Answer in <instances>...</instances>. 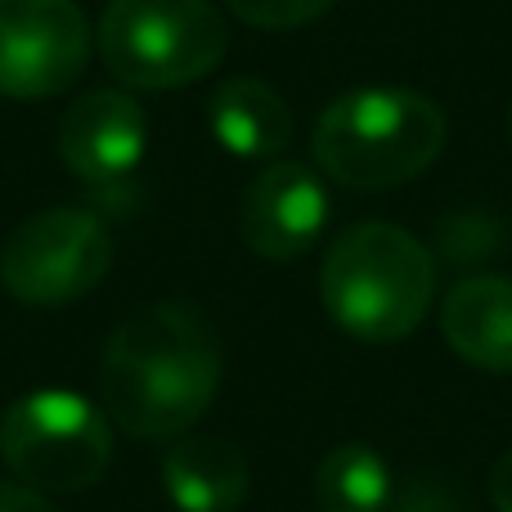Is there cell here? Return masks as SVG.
I'll use <instances>...</instances> for the list:
<instances>
[{
	"mask_svg": "<svg viewBox=\"0 0 512 512\" xmlns=\"http://www.w3.org/2000/svg\"><path fill=\"white\" fill-rule=\"evenodd\" d=\"M319 297L346 337L400 342L432 310L436 256L400 225H351L328 243L319 265Z\"/></svg>",
	"mask_w": 512,
	"mask_h": 512,
	"instance_id": "cell-2",
	"label": "cell"
},
{
	"mask_svg": "<svg viewBox=\"0 0 512 512\" xmlns=\"http://www.w3.org/2000/svg\"><path fill=\"white\" fill-rule=\"evenodd\" d=\"M396 512H459V504H454L441 486H409L405 495H400Z\"/></svg>",
	"mask_w": 512,
	"mask_h": 512,
	"instance_id": "cell-16",
	"label": "cell"
},
{
	"mask_svg": "<svg viewBox=\"0 0 512 512\" xmlns=\"http://www.w3.org/2000/svg\"><path fill=\"white\" fill-rule=\"evenodd\" d=\"M162 486L180 512H234L252 490V468L225 436L185 432L162 459Z\"/></svg>",
	"mask_w": 512,
	"mask_h": 512,
	"instance_id": "cell-10",
	"label": "cell"
},
{
	"mask_svg": "<svg viewBox=\"0 0 512 512\" xmlns=\"http://www.w3.org/2000/svg\"><path fill=\"white\" fill-rule=\"evenodd\" d=\"M221 387V337L189 301L131 315L104 346V414L140 441H176L212 409Z\"/></svg>",
	"mask_w": 512,
	"mask_h": 512,
	"instance_id": "cell-1",
	"label": "cell"
},
{
	"mask_svg": "<svg viewBox=\"0 0 512 512\" xmlns=\"http://www.w3.org/2000/svg\"><path fill=\"white\" fill-rule=\"evenodd\" d=\"M149 153V117L122 90H90L63 113L59 158L95 194L126 189Z\"/></svg>",
	"mask_w": 512,
	"mask_h": 512,
	"instance_id": "cell-8",
	"label": "cell"
},
{
	"mask_svg": "<svg viewBox=\"0 0 512 512\" xmlns=\"http://www.w3.org/2000/svg\"><path fill=\"white\" fill-rule=\"evenodd\" d=\"M441 328L459 360L486 373H512V279L472 274L454 283L441 306Z\"/></svg>",
	"mask_w": 512,
	"mask_h": 512,
	"instance_id": "cell-11",
	"label": "cell"
},
{
	"mask_svg": "<svg viewBox=\"0 0 512 512\" xmlns=\"http://www.w3.org/2000/svg\"><path fill=\"white\" fill-rule=\"evenodd\" d=\"M0 459L41 495H77L113 463V427L77 391H27L0 414Z\"/></svg>",
	"mask_w": 512,
	"mask_h": 512,
	"instance_id": "cell-5",
	"label": "cell"
},
{
	"mask_svg": "<svg viewBox=\"0 0 512 512\" xmlns=\"http://www.w3.org/2000/svg\"><path fill=\"white\" fill-rule=\"evenodd\" d=\"M315 499L319 512H387L396 504V481L373 445L342 441L319 463Z\"/></svg>",
	"mask_w": 512,
	"mask_h": 512,
	"instance_id": "cell-13",
	"label": "cell"
},
{
	"mask_svg": "<svg viewBox=\"0 0 512 512\" xmlns=\"http://www.w3.org/2000/svg\"><path fill=\"white\" fill-rule=\"evenodd\" d=\"M508 135H512V113H508Z\"/></svg>",
	"mask_w": 512,
	"mask_h": 512,
	"instance_id": "cell-18",
	"label": "cell"
},
{
	"mask_svg": "<svg viewBox=\"0 0 512 512\" xmlns=\"http://www.w3.org/2000/svg\"><path fill=\"white\" fill-rule=\"evenodd\" d=\"M328 225L324 180L301 162L274 158L248 185L239 207L243 243L265 261H297L319 243Z\"/></svg>",
	"mask_w": 512,
	"mask_h": 512,
	"instance_id": "cell-9",
	"label": "cell"
},
{
	"mask_svg": "<svg viewBox=\"0 0 512 512\" xmlns=\"http://www.w3.org/2000/svg\"><path fill=\"white\" fill-rule=\"evenodd\" d=\"M225 5H230V14H239L243 23L279 32V27L315 23V18H324L328 9L337 5V0H225Z\"/></svg>",
	"mask_w": 512,
	"mask_h": 512,
	"instance_id": "cell-14",
	"label": "cell"
},
{
	"mask_svg": "<svg viewBox=\"0 0 512 512\" xmlns=\"http://www.w3.org/2000/svg\"><path fill=\"white\" fill-rule=\"evenodd\" d=\"M90 23L77 0H0V95L50 99L90 63Z\"/></svg>",
	"mask_w": 512,
	"mask_h": 512,
	"instance_id": "cell-7",
	"label": "cell"
},
{
	"mask_svg": "<svg viewBox=\"0 0 512 512\" xmlns=\"http://www.w3.org/2000/svg\"><path fill=\"white\" fill-rule=\"evenodd\" d=\"M310 149L337 185L391 189L441 158L445 113L418 90L360 86L319 113Z\"/></svg>",
	"mask_w": 512,
	"mask_h": 512,
	"instance_id": "cell-3",
	"label": "cell"
},
{
	"mask_svg": "<svg viewBox=\"0 0 512 512\" xmlns=\"http://www.w3.org/2000/svg\"><path fill=\"white\" fill-rule=\"evenodd\" d=\"M490 504H495L499 512H512V450L499 454L495 468H490Z\"/></svg>",
	"mask_w": 512,
	"mask_h": 512,
	"instance_id": "cell-17",
	"label": "cell"
},
{
	"mask_svg": "<svg viewBox=\"0 0 512 512\" xmlns=\"http://www.w3.org/2000/svg\"><path fill=\"white\" fill-rule=\"evenodd\" d=\"M95 45L122 86L176 90L225 59V18L207 0H108Z\"/></svg>",
	"mask_w": 512,
	"mask_h": 512,
	"instance_id": "cell-4",
	"label": "cell"
},
{
	"mask_svg": "<svg viewBox=\"0 0 512 512\" xmlns=\"http://www.w3.org/2000/svg\"><path fill=\"white\" fill-rule=\"evenodd\" d=\"M0 512H54V504L41 495V490L23 486V481H0Z\"/></svg>",
	"mask_w": 512,
	"mask_h": 512,
	"instance_id": "cell-15",
	"label": "cell"
},
{
	"mask_svg": "<svg viewBox=\"0 0 512 512\" xmlns=\"http://www.w3.org/2000/svg\"><path fill=\"white\" fill-rule=\"evenodd\" d=\"M113 265V234L95 212L50 207L14 225L0 248V283L23 306H68L99 288Z\"/></svg>",
	"mask_w": 512,
	"mask_h": 512,
	"instance_id": "cell-6",
	"label": "cell"
},
{
	"mask_svg": "<svg viewBox=\"0 0 512 512\" xmlns=\"http://www.w3.org/2000/svg\"><path fill=\"white\" fill-rule=\"evenodd\" d=\"M212 135L248 162H274L292 140V113L261 77H234L212 95Z\"/></svg>",
	"mask_w": 512,
	"mask_h": 512,
	"instance_id": "cell-12",
	"label": "cell"
}]
</instances>
